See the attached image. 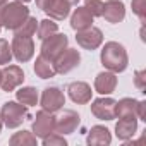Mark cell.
Listing matches in <instances>:
<instances>
[{
    "mask_svg": "<svg viewBox=\"0 0 146 146\" xmlns=\"http://www.w3.org/2000/svg\"><path fill=\"white\" fill-rule=\"evenodd\" d=\"M40 105L43 110L50 112V113H55L58 110H62V107L65 105V95L62 90L52 86V88H46L43 90L41 93V100H40Z\"/></svg>",
    "mask_w": 146,
    "mask_h": 146,
    "instance_id": "6",
    "label": "cell"
},
{
    "mask_svg": "<svg viewBox=\"0 0 146 146\" xmlns=\"http://www.w3.org/2000/svg\"><path fill=\"white\" fill-rule=\"evenodd\" d=\"M5 2H9V0H0V5H4Z\"/></svg>",
    "mask_w": 146,
    "mask_h": 146,
    "instance_id": "35",
    "label": "cell"
},
{
    "mask_svg": "<svg viewBox=\"0 0 146 146\" xmlns=\"http://www.w3.org/2000/svg\"><path fill=\"white\" fill-rule=\"evenodd\" d=\"M115 117H137V100L122 98L115 103Z\"/></svg>",
    "mask_w": 146,
    "mask_h": 146,
    "instance_id": "20",
    "label": "cell"
},
{
    "mask_svg": "<svg viewBox=\"0 0 146 146\" xmlns=\"http://www.w3.org/2000/svg\"><path fill=\"white\" fill-rule=\"evenodd\" d=\"M36 29H38V21H36V17H31V16H29V17L14 31V36H28V38H31V36H35Z\"/></svg>",
    "mask_w": 146,
    "mask_h": 146,
    "instance_id": "24",
    "label": "cell"
},
{
    "mask_svg": "<svg viewBox=\"0 0 146 146\" xmlns=\"http://www.w3.org/2000/svg\"><path fill=\"white\" fill-rule=\"evenodd\" d=\"M41 41H43L41 43V55L50 58V60H55L69 45V38L65 35H58V33L48 36Z\"/></svg>",
    "mask_w": 146,
    "mask_h": 146,
    "instance_id": "4",
    "label": "cell"
},
{
    "mask_svg": "<svg viewBox=\"0 0 146 146\" xmlns=\"http://www.w3.org/2000/svg\"><path fill=\"white\" fill-rule=\"evenodd\" d=\"M137 119L146 120V102H137Z\"/></svg>",
    "mask_w": 146,
    "mask_h": 146,
    "instance_id": "31",
    "label": "cell"
},
{
    "mask_svg": "<svg viewBox=\"0 0 146 146\" xmlns=\"http://www.w3.org/2000/svg\"><path fill=\"white\" fill-rule=\"evenodd\" d=\"M90 26H93V16L84 7H78L74 11V14L70 16V28L76 31H81V29H86Z\"/></svg>",
    "mask_w": 146,
    "mask_h": 146,
    "instance_id": "18",
    "label": "cell"
},
{
    "mask_svg": "<svg viewBox=\"0 0 146 146\" xmlns=\"http://www.w3.org/2000/svg\"><path fill=\"white\" fill-rule=\"evenodd\" d=\"M12 60V48L7 40L0 38V64H11Z\"/></svg>",
    "mask_w": 146,
    "mask_h": 146,
    "instance_id": "26",
    "label": "cell"
},
{
    "mask_svg": "<svg viewBox=\"0 0 146 146\" xmlns=\"http://www.w3.org/2000/svg\"><path fill=\"white\" fill-rule=\"evenodd\" d=\"M53 2H55V0H36V5H38V9H41L43 12H46L52 7Z\"/></svg>",
    "mask_w": 146,
    "mask_h": 146,
    "instance_id": "32",
    "label": "cell"
},
{
    "mask_svg": "<svg viewBox=\"0 0 146 146\" xmlns=\"http://www.w3.org/2000/svg\"><path fill=\"white\" fill-rule=\"evenodd\" d=\"M131 5H132V12L139 17L141 23H144V19H146V0H132Z\"/></svg>",
    "mask_w": 146,
    "mask_h": 146,
    "instance_id": "29",
    "label": "cell"
},
{
    "mask_svg": "<svg viewBox=\"0 0 146 146\" xmlns=\"http://www.w3.org/2000/svg\"><path fill=\"white\" fill-rule=\"evenodd\" d=\"M90 146H107L112 143V134L105 125H93L86 137Z\"/></svg>",
    "mask_w": 146,
    "mask_h": 146,
    "instance_id": "17",
    "label": "cell"
},
{
    "mask_svg": "<svg viewBox=\"0 0 146 146\" xmlns=\"http://www.w3.org/2000/svg\"><path fill=\"white\" fill-rule=\"evenodd\" d=\"M24 81V72L19 65H7L2 70V79H0V88L4 91H14L19 88Z\"/></svg>",
    "mask_w": 146,
    "mask_h": 146,
    "instance_id": "10",
    "label": "cell"
},
{
    "mask_svg": "<svg viewBox=\"0 0 146 146\" xmlns=\"http://www.w3.org/2000/svg\"><path fill=\"white\" fill-rule=\"evenodd\" d=\"M67 93L70 96V100L78 103V105H84V103H90L91 102V86L84 81H74V83H70L67 86Z\"/></svg>",
    "mask_w": 146,
    "mask_h": 146,
    "instance_id": "13",
    "label": "cell"
},
{
    "mask_svg": "<svg viewBox=\"0 0 146 146\" xmlns=\"http://www.w3.org/2000/svg\"><path fill=\"white\" fill-rule=\"evenodd\" d=\"M0 79H2V70H0Z\"/></svg>",
    "mask_w": 146,
    "mask_h": 146,
    "instance_id": "37",
    "label": "cell"
},
{
    "mask_svg": "<svg viewBox=\"0 0 146 146\" xmlns=\"http://www.w3.org/2000/svg\"><path fill=\"white\" fill-rule=\"evenodd\" d=\"M76 41H78V45H79L81 48L91 52V50H96V48L103 43V33H102V29L90 26V28H86V29L78 31Z\"/></svg>",
    "mask_w": 146,
    "mask_h": 146,
    "instance_id": "11",
    "label": "cell"
},
{
    "mask_svg": "<svg viewBox=\"0 0 146 146\" xmlns=\"http://www.w3.org/2000/svg\"><path fill=\"white\" fill-rule=\"evenodd\" d=\"M2 125H4V122H2V117H0V132H2Z\"/></svg>",
    "mask_w": 146,
    "mask_h": 146,
    "instance_id": "34",
    "label": "cell"
},
{
    "mask_svg": "<svg viewBox=\"0 0 146 146\" xmlns=\"http://www.w3.org/2000/svg\"><path fill=\"white\" fill-rule=\"evenodd\" d=\"M136 131H137V119L136 117H119V122L115 124V136L120 141L132 139Z\"/></svg>",
    "mask_w": 146,
    "mask_h": 146,
    "instance_id": "15",
    "label": "cell"
},
{
    "mask_svg": "<svg viewBox=\"0 0 146 146\" xmlns=\"http://www.w3.org/2000/svg\"><path fill=\"white\" fill-rule=\"evenodd\" d=\"M9 144L11 146H36V136L29 131H19L11 137Z\"/></svg>",
    "mask_w": 146,
    "mask_h": 146,
    "instance_id": "23",
    "label": "cell"
},
{
    "mask_svg": "<svg viewBox=\"0 0 146 146\" xmlns=\"http://www.w3.org/2000/svg\"><path fill=\"white\" fill-rule=\"evenodd\" d=\"M28 115V107L17 102H7L4 103L2 110H0V117H2V122L9 127V129H16L19 127Z\"/></svg>",
    "mask_w": 146,
    "mask_h": 146,
    "instance_id": "3",
    "label": "cell"
},
{
    "mask_svg": "<svg viewBox=\"0 0 146 146\" xmlns=\"http://www.w3.org/2000/svg\"><path fill=\"white\" fill-rule=\"evenodd\" d=\"M81 62V53L76 48H65L55 60H53V67L57 74H67L72 69H76Z\"/></svg>",
    "mask_w": 146,
    "mask_h": 146,
    "instance_id": "5",
    "label": "cell"
},
{
    "mask_svg": "<svg viewBox=\"0 0 146 146\" xmlns=\"http://www.w3.org/2000/svg\"><path fill=\"white\" fill-rule=\"evenodd\" d=\"M65 144H67V141L58 132H52L43 137V146H65Z\"/></svg>",
    "mask_w": 146,
    "mask_h": 146,
    "instance_id": "28",
    "label": "cell"
},
{
    "mask_svg": "<svg viewBox=\"0 0 146 146\" xmlns=\"http://www.w3.org/2000/svg\"><path fill=\"white\" fill-rule=\"evenodd\" d=\"M0 31H2V24H0Z\"/></svg>",
    "mask_w": 146,
    "mask_h": 146,
    "instance_id": "38",
    "label": "cell"
},
{
    "mask_svg": "<svg viewBox=\"0 0 146 146\" xmlns=\"http://www.w3.org/2000/svg\"><path fill=\"white\" fill-rule=\"evenodd\" d=\"M65 2H69L70 5H78V4H79V0H65Z\"/></svg>",
    "mask_w": 146,
    "mask_h": 146,
    "instance_id": "33",
    "label": "cell"
},
{
    "mask_svg": "<svg viewBox=\"0 0 146 146\" xmlns=\"http://www.w3.org/2000/svg\"><path fill=\"white\" fill-rule=\"evenodd\" d=\"M29 17V9L23 2H5L0 5V24L7 29L16 31Z\"/></svg>",
    "mask_w": 146,
    "mask_h": 146,
    "instance_id": "2",
    "label": "cell"
},
{
    "mask_svg": "<svg viewBox=\"0 0 146 146\" xmlns=\"http://www.w3.org/2000/svg\"><path fill=\"white\" fill-rule=\"evenodd\" d=\"M11 48H12V57H16V60L21 64L31 60L35 55V41L33 38L28 36H14Z\"/></svg>",
    "mask_w": 146,
    "mask_h": 146,
    "instance_id": "7",
    "label": "cell"
},
{
    "mask_svg": "<svg viewBox=\"0 0 146 146\" xmlns=\"http://www.w3.org/2000/svg\"><path fill=\"white\" fill-rule=\"evenodd\" d=\"M70 12V4L65 2V0H55V2L52 4V7L45 12L50 16V19L53 21H64Z\"/></svg>",
    "mask_w": 146,
    "mask_h": 146,
    "instance_id": "21",
    "label": "cell"
},
{
    "mask_svg": "<svg viewBox=\"0 0 146 146\" xmlns=\"http://www.w3.org/2000/svg\"><path fill=\"white\" fill-rule=\"evenodd\" d=\"M81 124V117L74 110H64L55 117V132L58 134H72Z\"/></svg>",
    "mask_w": 146,
    "mask_h": 146,
    "instance_id": "8",
    "label": "cell"
},
{
    "mask_svg": "<svg viewBox=\"0 0 146 146\" xmlns=\"http://www.w3.org/2000/svg\"><path fill=\"white\" fill-rule=\"evenodd\" d=\"M115 100L112 98H96L91 103V113L100 120H113L115 119Z\"/></svg>",
    "mask_w": 146,
    "mask_h": 146,
    "instance_id": "12",
    "label": "cell"
},
{
    "mask_svg": "<svg viewBox=\"0 0 146 146\" xmlns=\"http://www.w3.org/2000/svg\"><path fill=\"white\" fill-rule=\"evenodd\" d=\"M117 88V76L110 70L100 72L95 78V91L100 95H112Z\"/></svg>",
    "mask_w": 146,
    "mask_h": 146,
    "instance_id": "16",
    "label": "cell"
},
{
    "mask_svg": "<svg viewBox=\"0 0 146 146\" xmlns=\"http://www.w3.org/2000/svg\"><path fill=\"white\" fill-rule=\"evenodd\" d=\"M100 60H102L103 67L107 70L113 72V74L124 72L127 69V64H129V57H127L125 48L117 41H107L105 43V46L102 48Z\"/></svg>",
    "mask_w": 146,
    "mask_h": 146,
    "instance_id": "1",
    "label": "cell"
},
{
    "mask_svg": "<svg viewBox=\"0 0 146 146\" xmlns=\"http://www.w3.org/2000/svg\"><path fill=\"white\" fill-rule=\"evenodd\" d=\"M102 16L105 17L107 23L110 24H119L124 21L125 17V7L120 0H108V2L103 4V12Z\"/></svg>",
    "mask_w": 146,
    "mask_h": 146,
    "instance_id": "14",
    "label": "cell"
},
{
    "mask_svg": "<svg viewBox=\"0 0 146 146\" xmlns=\"http://www.w3.org/2000/svg\"><path fill=\"white\" fill-rule=\"evenodd\" d=\"M144 81H146V70H136V74H134V84L144 91Z\"/></svg>",
    "mask_w": 146,
    "mask_h": 146,
    "instance_id": "30",
    "label": "cell"
},
{
    "mask_svg": "<svg viewBox=\"0 0 146 146\" xmlns=\"http://www.w3.org/2000/svg\"><path fill=\"white\" fill-rule=\"evenodd\" d=\"M16 98L19 103H23L26 107H35L38 103V91L33 86H24L19 91H16Z\"/></svg>",
    "mask_w": 146,
    "mask_h": 146,
    "instance_id": "22",
    "label": "cell"
},
{
    "mask_svg": "<svg viewBox=\"0 0 146 146\" xmlns=\"http://www.w3.org/2000/svg\"><path fill=\"white\" fill-rule=\"evenodd\" d=\"M17 2H23V4H26V2H31V0H17Z\"/></svg>",
    "mask_w": 146,
    "mask_h": 146,
    "instance_id": "36",
    "label": "cell"
},
{
    "mask_svg": "<svg viewBox=\"0 0 146 146\" xmlns=\"http://www.w3.org/2000/svg\"><path fill=\"white\" fill-rule=\"evenodd\" d=\"M35 74L41 79H50V78H55V67H53V60L40 55L36 57V62H35Z\"/></svg>",
    "mask_w": 146,
    "mask_h": 146,
    "instance_id": "19",
    "label": "cell"
},
{
    "mask_svg": "<svg viewBox=\"0 0 146 146\" xmlns=\"http://www.w3.org/2000/svg\"><path fill=\"white\" fill-rule=\"evenodd\" d=\"M84 9L93 17H98L103 12V2H102V0H86V2H84Z\"/></svg>",
    "mask_w": 146,
    "mask_h": 146,
    "instance_id": "27",
    "label": "cell"
},
{
    "mask_svg": "<svg viewBox=\"0 0 146 146\" xmlns=\"http://www.w3.org/2000/svg\"><path fill=\"white\" fill-rule=\"evenodd\" d=\"M36 137H45L52 132H55V117L53 113L46 112V110H40L36 115H35V120H33V131H31Z\"/></svg>",
    "mask_w": 146,
    "mask_h": 146,
    "instance_id": "9",
    "label": "cell"
},
{
    "mask_svg": "<svg viewBox=\"0 0 146 146\" xmlns=\"http://www.w3.org/2000/svg\"><path fill=\"white\" fill-rule=\"evenodd\" d=\"M36 31H38V38L45 40V38H48V36H52L58 31V24L53 19H43V21H40Z\"/></svg>",
    "mask_w": 146,
    "mask_h": 146,
    "instance_id": "25",
    "label": "cell"
}]
</instances>
